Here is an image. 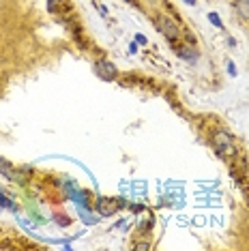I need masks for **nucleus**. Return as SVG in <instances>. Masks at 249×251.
Wrapping results in <instances>:
<instances>
[{"label":"nucleus","instance_id":"obj_3","mask_svg":"<svg viewBox=\"0 0 249 251\" xmlns=\"http://www.w3.org/2000/svg\"><path fill=\"white\" fill-rule=\"evenodd\" d=\"M121 206H123L121 200H105V198H99V202H97V208H99V215H101V217H112Z\"/></svg>","mask_w":249,"mask_h":251},{"label":"nucleus","instance_id":"obj_11","mask_svg":"<svg viewBox=\"0 0 249 251\" xmlns=\"http://www.w3.org/2000/svg\"><path fill=\"white\" fill-rule=\"evenodd\" d=\"M135 43H138V45H146L149 41H146V37H144V35H135Z\"/></svg>","mask_w":249,"mask_h":251},{"label":"nucleus","instance_id":"obj_5","mask_svg":"<svg viewBox=\"0 0 249 251\" xmlns=\"http://www.w3.org/2000/svg\"><path fill=\"white\" fill-rule=\"evenodd\" d=\"M176 56L187 62H191V65L198 60V52L194 50V45H180V48H176Z\"/></svg>","mask_w":249,"mask_h":251},{"label":"nucleus","instance_id":"obj_2","mask_svg":"<svg viewBox=\"0 0 249 251\" xmlns=\"http://www.w3.org/2000/svg\"><path fill=\"white\" fill-rule=\"evenodd\" d=\"M95 73H97L101 79H105V82H112V79L118 75L116 67L112 65V62H107V60H99L97 65H95Z\"/></svg>","mask_w":249,"mask_h":251},{"label":"nucleus","instance_id":"obj_8","mask_svg":"<svg viewBox=\"0 0 249 251\" xmlns=\"http://www.w3.org/2000/svg\"><path fill=\"white\" fill-rule=\"evenodd\" d=\"M0 208H9V210H18V206L13 204V200L4 193H0Z\"/></svg>","mask_w":249,"mask_h":251},{"label":"nucleus","instance_id":"obj_10","mask_svg":"<svg viewBox=\"0 0 249 251\" xmlns=\"http://www.w3.org/2000/svg\"><path fill=\"white\" fill-rule=\"evenodd\" d=\"M228 73L232 77H236V67H234V62H232V60H228Z\"/></svg>","mask_w":249,"mask_h":251},{"label":"nucleus","instance_id":"obj_13","mask_svg":"<svg viewBox=\"0 0 249 251\" xmlns=\"http://www.w3.org/2000/svg\"><path fill=\"white\" fill-rule=\"evenodd\" d=\"M135 249H138V251H142V249H149V245H146V243H140V245H138V247H135Z\"/></svg>","mask_w":249,"mask_h":251},{"label":"nucleus","instance_id":"obj_6","mask_svg":"<svg viewBox=\"0 0 249 251\" xmlns=\"http://www.w3.org/2000/svg\"><path fill=\"white\" fill-rule=\"evenodd\" d=\"M77 213H80V217L84 219V224L86 226H97L99 224V215L90 213L88 206H77Z\"/></svg>","mask_w":249,"mask_h":251},{"label":"nucleus","instance_id":"obj_12","mask_svg":"<svg viewBox=\"0 0 249 251\" xmlns=\"http://www.w3.org/2000/svg\"><path fill=\"white\" fill-rule=\"evenodd\" d=\"M129 52H131V54H135V52H138V43H131V45H129Z\"/></svg>","mask_w":249,"mask_h":251},{"label":"nucleus","instance_id":"obj_14","mask_svg":"<svg viewBox=\"0 0 249 251\" xmlns=\"http://www.w3.org/2000/svg\"><path fill=\"white\" fill-rule=\"evenodd\" d=\"M48 4H50V9H54V4H58V0H48Z\"/></svg>","mask_w":249,"mask_h":251},{"label":"nucleus","instance_id":"obj_4","mask_svg":"<svg viewBox=\"0 0 249 251\" xmlns=\"http://www.w3.org/2000/svg\"><path fill=\"white\" fill-rule=\"evenodd\" d=\"M157 26H159L161 35L166 37L168 41H174V39H178V26L174 24L172 20H166V18H163V20H159V24H157Z\"/></svg>","mask_w":249,"mask_h":251},{"label":"nucleus","instance_id":"obj_9","mask_svg":"<svg viewBox=\"0 0 249 251\" xmlns=\"http://www.w3.org/2000/svg\"><path fill=\"white\" fill-rule=\"evenodd\" d=\"M208 22H211L213 26H217V28H222L224 24H222V20H219V15L217 13H208Z\"/></svg>","mask_w":249,"mask_h":251},{"label":"nucleus","instance_id":"obj_7","mask_svg":"<svg viewBox=\"0 0 249 251\" xmlns=\"http://www.w3.org/2000/svg\"><path fill=\"white\" fill-rule=\"evenodd\" d=\"M236 13L249 20V0H236Z\"/></svg>","mask_w":249,"mask_h":251},{"label":"nucleus","instance_id":"obj_1","mask_svg":"<svg viewBox=\"0 0 249 251\" xmlns=\"http://www.w3.org/2000/svg\"><path fill=\"white\" fill-rule=\"evenodd\" d=\"M213 144H215V148L219 151V155H232L234 152V144H232V138L225 131H219L217 135L213 138Z\"/></svg>","mask_w":249,"mask_h":251},{"label":"nucleus","instance_id":"obj_15","mask_svg":"<svg viewBox=\"0 0 249 251\" xmlns=\"http://www.w3.org/2000/svg\"><path fill=\"white\" fill-rule=\"evenodd\" d=\"M183 2H187V4H196V0H183Z\"/></svg>","mask_w":249,"mask_h":251}]
</instances>
